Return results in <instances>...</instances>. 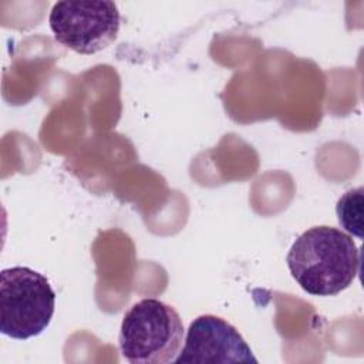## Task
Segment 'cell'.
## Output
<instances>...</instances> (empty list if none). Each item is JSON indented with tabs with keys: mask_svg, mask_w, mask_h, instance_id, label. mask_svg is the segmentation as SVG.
Here are the masks:
<instances>
[{
	"mask_svg": "<svg viewBox=\"0 0 364 364\" xmlns=\"http://www.w3.org/2000/svg\"><path fill=\"white\" fill-rule=\"evenodd\" d=\"M287 267L311 296H336L347 289L360 269V252L351 236L333 226L303 232L289 249Z\"/></svg>",
	"mask_w": 364,
	"mask_h": 364,
	"instance_id": "1",
	"label": "cell"
},
{
	"mask_svg": "<svg viewBox=\"0 0 364 364\" xmlns=\"http://www.w3.org/2000/svg\"><path fill=\"white\" fill-rule=\"evenodd\" d=\"M185 340L183 323L178 311L158 300L142 299L124 314L118 344L131 364L175 363Z\"/></svg>",
	"mask_w": 364,
	"mask_h": 364,
	"instance_id": "2",
	"label": "cell"
},
{
	"mask_svg": "<svg viewBox=\"0 0 364 364\" xmlns=\"http://www.w3.org/2000/svg\"><path fill=\"white\" fill-rule=\"evenodd\" d=\"M55 310V291L41 273L14 266L0 273V331L14 340L41 334Z\"/></svg>",
	"mask_w": 364,
	"mask_h": 364,
	"instance_id": "3",
	"label": "cell"
},
{
	"mask_svg": "<svg viewBox=\"0 0 364 364\" xmlns=\"http://www.w3.org/2000/svg\"><path fill=\"white\" fill-rule=\"evenodd\" d=\"M114 1H57L48 16L55 40L80 54H94L111 46L119 31Z\"/></svg>",
	"mask_w": 364,
	"mask_h": 364,
	"instance_id": "4",
	"label": "cell"
},
{
	"mask_svg": "<svg viewBox=\"0 0 364 364\" xmlns=\"http://www.w3.org/2000/svg\"><path fill=\"white\" fill-rule=\"evenodd\" d=\"M175 363H257L236 327L219 316H198L186 331Z\"/></svg>",
	"mask_w": 364,
	"mask_h": 364,
	"instance_id": "5",
	"label": "cell"
},
{
	"mask_svg": "<svg viewBox=\"0 0 364 364\" xmlns=\"http://www.w3.org/2000/svg\"><path fill=\"white\" fill-rule=\"evenodd\" d=\"M336 212L340 225L358 239L363 237V188L347 191L337 202Z\"/></svg>",
	"mask_w": 364,
	"mask_h": 364,
	"instance_id": "6",
	"label": "cell"
}]
</instances>
